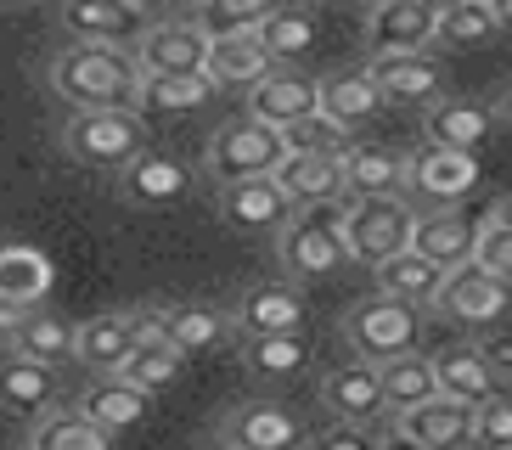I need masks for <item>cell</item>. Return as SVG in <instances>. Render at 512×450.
I'll list each match as a JSON object with an SVG mask.
<instances>
[{
  "instance_id": "cell-1",
  "label": "cell",
  "mask_w": 512,
  "mask_h": 450,
  "mask_svg": "<svg viewBox=\"0 0 512 450\" xmlns=\"http://www.w3.org/2000/svg\"><path fill=\"white\" fill-rule=\"evenodd\" d=\"M141 62L130 45H68L51 62V90L74 113H102V107H136L141 96Z\"/></svg>"
},
{
  "instance_id": "cell-2",
  "label": "cell",
  "mask_w": 512,
  "mask_h": 450,
  "mask_svg": "<svg viewBox=\"0 0 512 450\" xmlns=\"http://www.w3.org/2000/svg\"><path fill=\"white\" fill-rule=\"evenodd\" d=\"M62 147L85 169H107L119 175L124 164H136L147 152V119L141 107H102V113H74L62 124Z\"/></svg>"
},
{
  "instance_id": "cell-3",
  "label": "cell",
  "mask_w": 512,
  "mask_h": 450,
  "mask_svg": "<svg viewBox=\"0 0 512 450\" xmlns=\"http://www.w3.org/2000/svg\"><path fill=\"white\" fill-rule=\"evenodd\" d=\"M338 225H344V242H349V254H355V265L377 270L383 259L411 248L417 214H411L406 197H344Z\"/></svg>"
},
{
  "instance_id": "cell-4",
  "label": "cell",
  "mask_w": 512,
  "mask_h": 450,
  "mask_svg": "<svg viewBox=\"0 0 512 450\" xmlns=\"http://www.w3.org/2000/svg\"><path fill=\"white\" fill-rule=\"evenodd\" d=\"M287 135L276 130V124L265 119H231L220 124V130L209 135V152H203V164H209V175L226 186V180H254V175H276V169L287 164Z\"/></svg>"
},
{
  "instance_id": "cell-5",
  "label": "cell",
  "mask_w": 512,
  "mask_h": 450,
  "mask_svg": "<svg viewBox=\"0 0 512 450\" xmlns=\"http://www.w3.org/2000/svg\"><path fill=\"white\" fill-rule=\"evenodd\" d=\"M344 338L349 349L361 360H400V355H417V338H422V304H406V299H389V293H377V299H361L349 304L344 315Z\"/></svg>"
},
{
  "instance_id": "cell-6",
  "label": "cell",
  "mask_w": 512,
  "mask_h": 450,
  "mask_svg": "<svg viewBox=\"0 0 512 450\" xmlns=\"http://www.w3.org/2000/svg\"><path fill=\"white\" fill-rule=\"evenodd\" d=\"M276 254H282V270L293 276V282H327V276H338V270L355 265L338 214H332V220H321L316 209L293 214V225L276 237Z\"/></svg>"
},
{
  "instance_id": "cell-7",
  "label": "cell",
  "mask_w": 512,
  "mask_h": 450,
  "mask_svg": "<svg viewBox=\"0 0 512 450\" xmlns=\"http://www.w3.org/2000/svg\"><path fill=\"white\" fill-rule=\"evenodd\" d=\"M220 445L237 450H304L310 445V422L282 400H242L220 422Z\"/></svg>"
},
{
  "instance_id": "cell-8",
  "label": "cell",
  "mask_w": 512,
  "mask_h": 450,
  "mask_svg": "<svg viewBox=\"0 0 512 450\" xmlns=\"http://www.w3.org/2000/svg\"><path fill=\"white\" fill-rule=\"evenodd\" d=\"M406 192L434 203V209H456L467 197L479 192V152H456V147H439V141H422L411 152V180Z\"/></svg>"
},
{
  "instance_id": "cell-9",
  "label": "cell",
  "mask_w": 512,
  "mask_h": 450,
  "mask_svg": "<svg viewBox=\"0 0 512 450\" xmlns=\"http://www.w3.org/2000/svg\"><path fill=\"white\" fill-rule=\"evenodd\" d=\"M231 327L242 338H276V332H304L310 327V304H304V282L276 276V282H254L231 310Z\"/></svg>"
},
{
  "instance_id": "cell-10",
  "label": "cell",
  "mask_w": 512,
  "mask_h": 450,
  "mask_svg": "<svg viewBox=\"0 0 512 450\" xmlns=\"http://www.w3.org/2000/svg\"><path fill=\"white\" fill-rule=\"evenodd\" d=\"M209 51H214V34L203 29L197 17L152 23V29L136 40L141 74H209Z\"/></svg>"
},
{
  "instance_id": "cell-11",
  "label": "cell",
  "mask_w": 512,
  "mask_h": 450,
  "mask_svg": "<svg viewBox=\"0 0 512 450\" xmlns=\"http://www.w3.org/2000/svg\"><path fill=\"white\" fill-rule=\"evenodd\" d=\"M0 327H6V349L12 355H29L40 366H51V372L79 360V327L57 310H40V304L34 310H6Z\"/></svg>"
},
{
  "instance_id": "cell-12",
  "label": "cell",
  "mask_w": 512,
  "mask_h": 450,
  "mask_svg": "<svg viewBox=\"0 0 512 450\" xmlns=\"http://www.w3.org/2000/svg\"><path fill=\"white\" fill-rule=\"evenodd\" d=\"M507 304H512V282L473 259V265H462V270L445 276L434 310L451 315V321H462V327H490L496 315H507Z\"/></svg>"
},
{
  "instance_id": "cell-13",
  "label": "cell",
  "mask_w": 512,
  "mask_h": 450,
  "mask_svg": "<svg viewBox=\"0 0 512 450\" xmlns=\"http://www.w3.org/2000/svg\"><path fill=\"white\" fill-rule=\"evenodd\" d=\"M220 214H226V225H237V231H276L282 237L287 225H293V197H287V186L276 175H254V180H226L220 186Z\"/></svg>"
},
{
  "instance_id": "cell-14",
  "label": "cell",
  "mask_w": 512,
  "mask_h": 450,
  "mask_svg": "<svg viewBox=\"0 0 512 450\" xmlns=\"http://www.w3.org/2000/svg\"><path fill=\"white\" fill-rule=\"evenodd\" d=\"M321 405H327L338 422H372L389 411V394H383V366L377 360H344V366H332L321 377Z\"/></svg>"
},
{
  "instance_id": "cell-15",
  "label": "cell",
  "mask_w": 512,
  "mask_h": 450,
  "mask_svg": "<svg viewBox=\"0 0 512 450\" xmlns=\"http://www.w3.org/2000/svg\"><path fill=\"white\" fill-rule=\"evenodd\" d=\"M62 29L79 45H130L152 29L136 0H62ZM136 51V45H130Z\"/></svg>"
},
{
  "instance_id": "cell-16",
  "label": "cell",
  "mask_w": 512,
  "mask_h": 450,
  "mask_svg": "<svg viewBox=\"0 0 512 450\" xmlns=\"http://www.w3.org/2000/svg\"><path fill=\"white\" fill-rule=\"evenodd\" d=\"M181 372H186V349L164 332V310H141V344L113 377H124L147 394H164L169 383H181Z\"/></svg>"
},
{
  "instance_id": "cell-17",
  "label": "cell",
  "mask_w": 512,
  "mask_h": 450,
  "mask_svg": "<svg viewBox=\"0 0 512 450\" xmlns=\"http://www.w3.org/2000/svg\"><path fill=\"white\" fill-rule=\"evenodd\" d=\"M484 220H490V214H484ZM484 220H473V214H462V209H428V214H417L411 248H417L422 259H434L439 270H462L479 254Z\"/></svg>"
},
{
  "instance_id": "cell-18",
  "label": "cell",
  "mask_w": 512,
  "mask_h": 450,
  "mask_svg": "<svg viewBox=\"0 0 512 450\" xmlns=\"http://www.w3.org/2000/svg\"><path fill=\"white\" fill-rule=\"evenodd\" d=\"M366 74L389 102H434L445 90V62L434 51H366Z\"/></svg>"
},
{
  "instance_id": "cell-19",
  "label": "cell",
  "mask_w": 512,
  "mask_h": 450,
  "mask_svg": "<svg viewBox=\"0 0 512 450\" xmlns=\"http://www.w3.org/2000/svg\"><path fill=\"white\" fill-rule=\"evenodd\" d=\"M248 113L276 124V130H287V124L321 113V79L299 74V68H271V74L248 90Z\"/></svg>"
},
{
  "instance_id": "cell-20",
  "label": "cell",
  "mask_w": 512,
  "mask_h": 450,
  "mask_svg": "<svg viewBox=\"0 0 512 450\" xmlns=\"http://www.w3.org/2000/svg\"><path fill=\"white\" fill-rule=\"evenodd\" d=\"M141 344V310H102L91 321H79V366H91L96 377H113Z\"/></svg>"
},
{
  "instance_id": "cell-21",
  "label": "cell",
  "mask_w": 512,
  "mask_h": 450,
  "mask_svg": "<svg viewBox=\"0 0 512 450\" xmlns=\"http://www.w3.org/2000/svg\"><path fill=\"white\" fill-rule=\"evenodd\" d=\"M276 180L287 186V197L299 209H327L349 197V175H344V152H287V164L276 169Z\"/></svg>"
},
{
  "instance_id": "cell-22",
  "label": "cell",
  "mask_w": 512,
  "mask_h": 450,
  "mask_svg": "<svg viewBox=\"0 0 512 450\" xmlns=\"http://www.w3.org/2000/svg\"><path fill=\"white\" fill-rule=\"evenodd\" d=\"M496 119H501V107L479 102V96H439V102L428 107L422 135H428V141H439V147L479 152L484 141L496 135Z\"/></svg>"
},
{
  "instance_id": "cell-23",
  "label": "cell",
  "mask_w": 512,
  "mask_h": 450,
  "mask_svg": "<svg viewBox=\"0 0 512 450\" xmlns=\"http://www.w3.org/2000/svg\"><path fill=\"white\" fill-rule=\"evenodd\" d=\"M186 186H192V169L175 152H158V147H147L136 164L119 169V197L136 203V209H164V203L186 197Z\"/></svg>"
},
{
  "instance_id": "cell-24",
  "label": "cell",
  "mask_w": 512,
  "mask_h": 450,
  "mask_svg": "<svg viewBox=\"0 0 512 450\" xmlns=\"http://www.w3.org/2000/svg\"><path fill=\"white\" fill-rule=\"evenodd\" d=\"M366 45L372 51H428L439 45V12L428 0H394L366 12Z\"/></svg>"
},
{
  "instance_id": "cell-25",
  "label": "cell",
  "mask_w": 512,
  "mask_h": 450,
  "mask_svg": "<svg viewBox=\"0 0 512 450\" xmlns=\"http://www.w3.org/2000/svg\"><path fill=\"white\" fill-rule=\"evenodd\" d=\"M411 439H422L428 450H462V445H479V405H462L451 394H434L428 405L394 417Z\"/></svg>"
},
{
  "instance_id": "cell-26",
  "label": "cell",
  "mask_w": 512,
  "mask_h": 450,
  "mask_svg": "<svg viewBox=\"0 0 512 450\" xmlns=\"http://www.w3.org/2000/svg\"><path fill=\"white\" fill-rule=\"evenodd\" d=\"M344 175L349 197H400L411 180V152L372 147V141H349L344 147Z\"/></svg>"
},
{
  "instance_id": "cell-27",
  "label": "cell",
  "mask_w": 512,
  "mask_h": 450,
  "mask_svg": "<svg viewBox=\"0 0 512 450\" xmlns=\"http://www.w3.org/2000/svg\"><path fill=\"white\" fill-rule=\"evenodd\" d=\"M57 287V265L29 242H6L0 248V304L6 310H34L46 304V293Z\"/></svg>"
},
{
  "instance_id": "cell-28",
  "label": "cell",
  "mask_w": 512,
  "mask_h": 450,
  "mask_svg": "<svg viewBox=\"0 0 512 450\" xmlns=\"http://www.w3.org/2000/svg\"><path fill=\"white\" fill-rule=\"evenodd\" d=\"M383 107H389V96H383V85L366 74V62H361V68H344V74H332V79H321V113L338 119L344 130L372 124Z\"/></svg>"
},
{
  "instance_id": "cell-29",
  "label": "cell",
  "mask_w": 512,
  "mask_h": 450,
  "mask_svg": "<svg viewBox=\"0 0 512 450\" xmlns=\"http://www.w3.org/2000/svg\"><path fill=\"white\" fill-rule=\"evenodd\" d=\"M214 79L209 74H147L141 79V119H181V113H197V107L214 102Z\"/></svg>"
},
{
  "instance_id": "cell-30",
  "label": "cell",
  "mask_w": 512,
  "mask_h": 450,
  "mask_svg": "<svg viewBox=\"0 0 512 450\" xmlns=\"http://www.w3.org/2000/svg\"><path fill=\"white\" fill-rule=\"evenodd\" d=\"M276 68V57L265 51V40H259V29L254 34H220L214 40V51H209V79L220 90H237V85H248L254 90L259 79Z\"/></svg>"
},
{
  "instance_id": "cell-31",
  "label": "cell",
  "mask_w": 512,
  "mask_h": 450,
  "mask_svg": "<svg viewBox=\"0 0 512 450\" xmlns=\"http://www.w3.org/2000/svg\"><path fill=\"white\" fill-rule=\"evenodd\" d=\"M259 40H265V51L276 57V68H293L299 57H310L321 40V17L304 6V0H282L265 23H259Z\"/></svg>"
},
{
  "instance_id": "cell-32",
  "label": "cell",
  "mask_w": 512,
  "mask_h": 450,
  "mask_svg": "<svg viewBox=\"0 0 512 450\" xmlns=\"http://www.w3.org/2000/svg\"><path fill=\"white\" fill-rule=\"evenodd\" d=\"M79 411H85L91 422H102L107 434H124V428L147 422L152 394L136 389V383H124V377H96L91 389L79 394Z\"/></svg>"
},
{
  "instance_id": "cell-33",
  "label": "cell",
  "mask_w": 512,
  "mask_h": 450,
  "mask_svg": "<svg viewBox=\"0 0 512 450\" xmlns=\"http://www.w3.org/2000/svg\"><path fill=\"white\" fill-rule=\"evenodd\" d=\"M372 276H377V293H389V299L434 304V299H439V287H445V276H451V270H439L434 259H422L417 248H406V254L383 259V265H377Z\"/></svg>"
},
{
  "instance_id": "cell-34",
  "label": "cell",
  "mask_w": 512,
  "mask_h": 450,
  "mask_svg": "<svg viewBox=\"0 0 512 450\" xmlns=\"http://www.w3.org/2000/svg\"><path fill=\"white\" fill-rule=\"evenodd\" d=\"M0 389H6V411H12V417H51V400H57L51 366H40V360L12 355V349H6V366H0Z\"/></svg>"
},
{
  "instance_id": "cell-35",
  "label": "cell",
  "mask_w": 512,
  "mask_h": 450,
  "mask_svg": "<svg viewBox=\"0 0 512 450\" xmlns=\"http://www.w3.org/2000/svg\"><path fill=\"white\" fill-rule=\"evenodd\" d=\"M310 332H276V338H242V366L265 383H287L310 366Z\"/></svg>"
},
{
  "instance_id": "cell-36",
  "label": "cell",
  "mask_w": 512,
  "mask_h": 450,
  "mask_svg": "<svg viewBox=\"0 0 512 450\" xmlns=\"http://www.w3.org/2000/svg\"><path fill=\"white\" fill-rule=\"evenodd\" d=\"M434 366H439V394H451V400H462V405L496 400V372L484 366L479 344L473 349H439Z\"/></svg>"
},
{
  "instance_id": "cell-37",
  "label": "cell",
  "mask_w": 512,
  "mask_h": 450,
  "mask_svg": "<svg viewBox=\"0 0 512 450\" xmlns=\"http://www.w3.org/2000/svg\"><path fill=\"white\" fill-rule=\"evenodd\" d=\"M383 394H389V411L406 417L417 405H428L439 394V366L434 355H400V360H383Z\"/></svg>"
},
{
  "instance_id": "cell-38",
  "label": "cell",
  "mask_w": 512,
  "mask_h": 450,
  "mask_svg": "<svg viewBox=\"0 0 512 450\" xmlns=\"http://www.w3.org/2000/svg\"><path fill=\"white\" fill-rule=\"evenodd\" d=\"M29 450H113V434L74 405V411H51V417L34 422Z\"/></svg>"
},
{
  "instance_id": "cell-39",
  "label": "cell",
  "mask_w": 512,
  "mask_h": 450,
  "mask_svg": "<svg viewBox=\"0 0 512 450\" xmlns=\"http://www.w3.org/2000/svg\"><path fill=\"white\" fill-rule=\"evenodd\" d=\"M164 332L186 355H203V349H214L226 338V315L214 304H175V310H164Z\"/></svg>"
},
{
  "instance_id": "cell-40",
  "label": "cell",
  "mask_w": 512,
  "mask_h": 450,
  "mask_svg": "<svg viewBox=\"0 0 512 450\" xmlns=\"http://www.w3.org/2000/svg\"><path fill=\"white\" fill-rule=\"evenodd\" d=\"M496 29H501L496 6H490V0H467V6L439 17V45H445V51H473V45H484Z\"/></svg>"
},
{
  "instance_id": "cell-41",
  "label": "cell",
  "mask_w": 512,
  "mask_h": 450,
  "mask_svg": "<svg viewBox=\"0 0 512 450\" xmlns=\"http://www.w3.org/2000/svg\"><path fill=\"white\" fill-rule=\"evenodd\" d=\"M282 0H197V23L220 40V34H254Z\"/></svg>"
},
{
  "instance_id": "cell-42",
  "label": "cell",
  "mask_w": 512,
  "mask_h": 450,
  "mask_svg": "<svg viewBox=\"0 0 512 450\" xmlns=\"http://www.w3.org/2000/svg\"><path fill=\"white\" fill-rule=\"evenodd\" d=\"M287 147L293 152H344L349 147V130L338 119H327V113H310V119L287 124Z\"/></svg>"
},
{
  "instance_id": "cell-43",
  "label": "cell",
  "mask_w": 512,
  "mask_h": 450,
  "mask_svg": "<svg viewBox=\"0 0 512 450\" xmlns=\"http://www.w3.org/2000/svg\"><path fill=\"white\" fill-rule=\"evenodd\" d=\"M473 259H479L484 270H496V276L512 282V225L496 220V203H490V220H484V231H479V254Z\"/></svg>"
},
{
  "instance_id": "cell-44",
  "label": "cell",
  "mask_w": 512,
  "mask_h": 450,
  "mask_svg": "<svg viewBox=\"0 0 512 450\" xmlns=\"http://www.w3.org/2000/svg\"><path fill=\"white\" fill-rule=\"evenodd\" d=\"M479 445L484 450H512V400H484L479 405Z\"/></svg>"
},
{
  "instance_id": "cell-45",
  "label": "cell",
  "mask_w": 512,
  "mask_h": 450,
  "mask_svg": "<svg viewBox=\"0 0 512 450\" xmlns=\"http://www.w3.org/2000/svg\"><path fill=\"white\" fill-rule=\"evenodd\" d=\"M304 450H377V445L366 439L361 422H332V428L310 434V445H304Z\"/></svg>"
},
{
  "instance_id": "cell-46",
  "label": "cell",
  "mask_w": 512,
  "mask_h": 450,
  "mask_svg": "<svg viewBox=\"0 0 512 450\" xmlns=\"http://www.w3.org/2000/svg\"><path fill=\"white\" fill-rule=\"evenodd\" d=\"M479 355H484V366L496 372V383H512V327L490 332V338L479 344Z\"/></svg>"
},
{
  "instance_id": "cell-47",
  "label": "cell",
  "mask_w": 512,
  "mask_h": 450,
  "mask_svg": "<svg viewBox=\"0 0 512 450\" xmlns=\"http://www.w3.org/2000/svg\"><path fill=\"white\" fill-rule=\"evenodd\" d=\"M136 6L152 17V23H169V17H186V6L197 12V0H136Z\"/></svg>"
},
{
  "instance_id": "cell-48",
  "label": "cell",
  "mask_w": 512,
  "mask_h": 450,
  "mask_svg": "<svg viewBox=\"0 0 512 450\" xmlns=\"http://www.w3.org/2000/svg\"><path fill=\"white\" fill-rule=\"evenodd\" d=\"M377 450H428V445H422V439H411V434H406V428H400V422H394L389 434L377 439Z\"/></svg>"
},
{
  "instance_id": "cell-49",
  "label": "cell",
  "mask_w": 512,
  "mask_h": 450,
  "mask_svg": "<svg viewBox=\"0 0 512 450\" xmlns=\"http://www.w3.org/2000/svg\"><path fill=\"white\" fill-rule=\"evenodd\" d=\"M496 17H501V29L512 34V0H496Z\"/></svg>"
},
{
  "instance_id": "cell-50",
  "label": "cell",
  "mask_w": 512,
  "mask_h": 450,
  "mask_svg": "<svg viewBox=\"0 0 512 450\" xmlns=\"http://www.w3.org/2000/svg\"><path fill=\"white\" fill-rule=\"evenodd\" d=\"M496 220H507V225H512V192H507V197H496Z\"/></svg>"
},
{
  "instance_id": "cell-51",
  "label": "cell",
  "mask_w": 512,
  "mask_h": 450,
  "mask_svg": "<svg viewBox=\"0 0 512 450\" xmlns=\"http://www.w3.org/2000/svg\"><path fill=\"white\" fill-rule=\"evenodd\" d=\"M428 6H434V12L445 17V12H456V6H467V0H428Z\"/></svg>"
},
{
  "instance_id": "cell-52",
  "label": "cell",
  "mask_w": 512,
  "mask_h": 450,
  "mask_svg": "<svg viewBox=\"0 0 512 450\" xmlns=\"http://www.w3.org/2000/svg\"><path fill=\"white\" fill-rule=\"evenodd\" d=\"M496 107H501V119H507V124H512V85H507V96H501V102H496Z\"/></svg>"
},
{
  "instance_id": "cell-53",
  "label": "cell",
  "mask_w": 512,
  "mask_h": 450,
  "mask_svg": "<svg viewBox=\"0 0 512 450\" xmlns=\"http://www.w3.org/2000/svg\"><path fill=\"white\" fill-rule=\"evenodd\" d=\"M361 6H366V12H377V6H394V0H361Z\"/></svg>"
},
{
  "instance_id": "cell-54",
  "label": "cell",
  "mask_w": 512,
  "mask_h": 450,
  "mask_svg": "<svg viewBox=\"0 0 512 450\" xmlns=\"http://www.w3.org/2000/svg\"><path fill=\"white\" fill-rule=\"evenodd\" d=\"M17 6H34V0H17Z\"/></svg>"
},
{
  "instance_id": "cell-55",
  "label": "cell",
  "mask_w": 512,
  "mask_h": 450,
  "mask_svg": "<svg viewBox=\"0 0 512 450\" xmlns=\"http://www.w3.org/2000/svg\"><path fill=\"white\" fill-rule=\"evenodd\" d=\"M220 450H237V445H220Z\"/></svg>"
},
{
  "instance_id": "cell-56",
  "label": "cell",
  "mask_w": 512,
  "mask_h": 450,
  "mask_svg": "<svg viewBox=\"0 0 512 450\" xmlns=\"http://www.w3.org/2000/svg\"><path fill=\"white\" fill-rule=\"evenodd\" d=\"M490 6H496V0H490Z\"/></svg>"
}]
</instances>
